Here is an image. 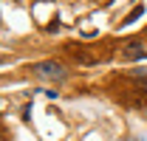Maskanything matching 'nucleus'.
I'll list each match as a JSON object with an SVG mask.
<instances>
[{"label": "nucleus", "mask_w": 147, "mask_h": 141, "mask_svg": "<svg viewBox=\"0 0 147 141\" xmlns=\"http://www.w3.org/2000/svg\"><path fill=\"white\" fill-rule=\"evenodd\" d=\"M0 138H3V133H0Z\"/></svg>", "instance_id": "4"}, {"label": "nucleus", "mask_w": 147, "mask_h": 141, "mask_svg": "<svg viewBox=\"0 0 147 141\" xmlns=\"http://www.w3.org/2000/svg\"><path fill=\"white\" fill-rule=\"evenodd\" d=\"M144 56H147V45L142 40H127V42L122 45V59H127V62L144 59Z\"/></svg>", "instance_id": "2"}, {"label": "nucleus", "mask_w": 147, "mask_h": 141, "mask_svg": "<svg viewBox=\"0 0 147 141\" xmlns=\"http://www.w3.org/2000/svg\"><path fill=\"white\" fill-rule=\"evenodd\" d=\"M142 14H144V6H136V9L130 11L127 17H125V26H127V23H133V20H139V17H142Z\"/></svg>", "instance_id": "3"}, {"label": "nucleus", "mask_w": 147, "mask_h": 141, "mask_svg": "<svg viewBox=\"0 0 147 141\" xmlns=\"http://www.w3.org/2000/svg\"><path fill=\"white\" fill-rule=\"evenodd\" d=\"M31 73H34V76H40V79H62V76H65V68H62V62L45 59V62L31 65Z\"/></svg>", "instance_id": "1"}]
</instances>
